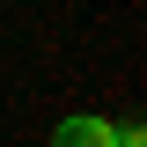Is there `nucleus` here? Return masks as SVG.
<instances>
[{"instance_id":"f257e3e1","label":"nucleus","mask_w":147,"mask_h":147,"mask_svg":"<svg viewBox=\"0 0 147 147\" xmlns=\"http://www.w3.org/2000/svg\"><path fill=\"white\" fill-rule=\"evenodd\" d=\"M110 118H66V125L52 132V147H110Z\"/></svg>"}]
</instances>
